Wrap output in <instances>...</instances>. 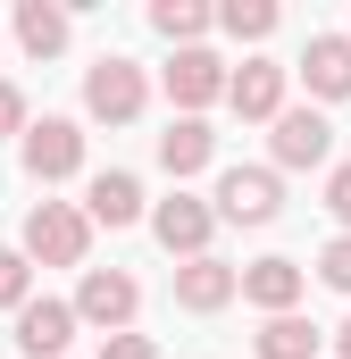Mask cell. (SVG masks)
<instances>
[{
	"instance_id": "1",
	"label": "cell",
	"mask_w": 351,
	"mask_h": 359,
	"mask_svg": "<svg viewBox=\"0 0 351 359\" xmlns=\"http://www.w3.org/2000/svg\"><path fill=\"white\" fill-rule=\"evenodd\" d=\"M84 243H92V217L76 201H42L25 217V259H42V268H84Z\"/></svg>"
},
{
	"instance_id": "2",
	"label": "cell",
	"mask_w": 351,
	"mask_h": 359,
	"mask_svg": "<svg viewBox=\"0 0 351 359\" xmlns=\"http://www.w3.org/2000/svg\"><path fill=\"white\" fill-rule=\"evenodd\" d=\"M143 100H151V84H143V67L134 59H92V76H84V109L100 117V126H134L143 117Z\"/></svg>"
},
{
	"instance_id": "3",
	"label": "cell",
	"mask_w": 351,
	"mask_h": 359,
	"mask_svg": "<svg viewBox=\"0 0 351 359\" xmlns=\"http://www.w3.org/2000/svg\"><path fill=\"white\" fill-rule=\"evenodd\" d=\"M134 309H143V284L126 268H84V284H76V318H84V326L134 334Z\"/></svg>"
},
{
	"instance_id": "4",
	"label": "cell",
	"mask_w": 351,
	"mask_h": 359,
	"mask_svg": "<svg viewBox=\"0 0 351 359\" xmlns=\"http://www.w3.org/2000/svg\"><path fill=\"white\" fill-rule=\"evenodd\" d=\"M151 234H159V251L168 259H209V234H218V201H192V192H176L151 209Z\"/></svg>"
},
{
	"instance_id": "5",
	"label": "cell",
	"mask_w": 351,
	"mask_h": 359,
	"mask_svg": "<svg viewBox=\"0 0 351 359\" xmlns=\"http://www.w3.org/2000/svg\"><path fill=\"white\" fill-rule=\"evenodd\" d=\"M276 209H284L276 168H226L218 176V217L226 226H276Z\"/></svg>"
},
{
	"instance_id": "6",
	"label": "cell",
	"mask_w": 351,
	"mask_h": 359,
	"mask_svg": "<svg viewBox=\"0 0 351 359\" xmlns=\"http://www.w3.org/2000/svg\"><path fill=\"white\" fill-rule=\"evenodd\" d=\"M76 168H84V126H76V117L25 126V176H34V184H67Z\"/></svg>"
},
{
	"instance_id": "7",
	"label": "cell",
	"mask_w": 351,
	"mask_h": 359,
	"mask_svg": "<svg viewBox=\"0 0 351 359\" xmlns=\"http://www.w3.org/2000/svg\"><path fill=\"white\" fill-rule=\"evenodd\" d=\"M226 84H234V76H226L218 50H176L168 59V100L184 109V117H201L209 100H226Z\"/></svg>"
},
{
	"instance_id": "8",
	"label": "cell",
	"mask_w": 351,
	"mask_h": 359,
	"mask_svg": "<svg viewBox=\"0 0 351 359\" xmlns=\"http://www.w3.org/2000/svg\"><path fill=\"white\" fill-rule=\"evenodd\" d=\"M76 301H25L17 309V351L25 359H67V343H76Z\"/></svg>"
},
{
	"instance_id": "9",
	"label": "cell",
	"mask_w": 351,
	"mask_h": 359,
	"mask_svg": "<svg viewBox=\"0 0 351 359\" xmlns=\"http://www.w3.org/2000/svg\"><path fill=\"white\" fill-rule=\"evenodd\" d=\"M267 151H276V168H326L335 126H326L318 109H284V117H276V134H267Z\"/></svg>"
},
{
	"instance_id": "10",
	"label": "cell",
	"mask_w": 351,
	"mask_h": 359,
	"mask_svg": "<svg viewBox=\"0 0 351 359\" xmlns=\"http://www.w3.org/2000/svg\"><path fill=\"white\" fill-rule=\"evenodd\" d=\"M284 76H293V67H276V59H243V67H234V84H226L234 117L276 126V117H284Z\"/></svg>"
},
{
	"instance_id": "11",
	"label": "cell",
	"mask_w": 351,
	"mask_h": 359,
	"mask_svg": "<svg viewBox=\"0 0 351 359\" xmlns=\"http://www.w3.org/2000/svg\"><path fill=\"white\" fill-rule=\"evenodd\" d=\"M234 292H243V268H226V259H184L176 268V309H192V318H218Z\"/></svg>"
},
{
	"instance_id": "12",
	"label": "cell",
	"mask_w": 351,
	"mask_h": 359,
	"mask_svg": "<svg viewBox=\"0 0 351 359\" xmlns=\"http://www.w3.org/2000/svg\"><path fill=\"white\" fill-rule=\"evenodd\" d=\"M301 259H251L243 268V301L251 309H267V318H293V301H301Z\"/></svg>"
},
{
	"instance_id": "13",
	"label": "cell",
	"mask_w": 351,
	"mask_h": 359,
	"mask_svg": "<svg viewBox=\"0 0 351 359\" xmlns=\"http://www.w3.org/2000/svg\"><path fill=\"white\" fill-rule=\"evenodd\" d=\"M301 84L318 100H351V34H310L301 50Z\"/></svg>"
},
{
	"instance_id": "14",
	"label": "cell",
	"mask_w": 351,
	"mask_h": 359,
	"mask_svg": "<svg viewBox=\"0 0 351 359\" xmlns=\"http://www.w3.org/2000/svg\"><path fill=\"white\" fill-rule=\"evenodd\" d=\"M209 159H218V134H209V117H176L168 134H159V168H168L176 184H184V176H201Z\"/></svg>"
},
{
	"instance_id": "15",
	"label": "cell",
	"mask_w": 351,
	"mask_h": 359,
	"mask_svg": "<svg viewBox=\"0 0 351 359\" xmlns=\"http://www.w3.org/2000/svg\"><path fill=\"white\" fill-rule=\"evenodd\" d=\"M84 217H92V226H134V217H143V184L126 176V168L92 176V192H84Z\"/></svg>"
},
{
	"instance_id": "16",
	"label": "cell",
	"mask_w": 351,
	"mask_h": 359,
	"mask_svg": "<svg viewBox=\"0 0 351 359\" xmlns=\"http://www.w3.org/2000/svg\"><path fill=\"white\" fill-rule=\"evenodd\" d=\"M17 42H25V59H59V50H67V8L17 0Z\"/></svg>"
},
{
	"instance_id": "17",
	"label": "cell",
	"mask_w": 351,
	"mask_h": 359,
	"mask_svg": "<svg viewBox=\"0 0 351 359\" xmlns=\"http://www.w3.org/2000/svg\"><path fill=\"white\" fill-rule=\"evenodd\" d=\"M151 34H168L176 50H201V34H209V8H201V0H151Z\"/></svg>"
},
{
	"instance_id": "18",
	"label": "cell",
	"mask_w": 351,
	"mask_h": 359,
	"mask_svg": "<svg viewBox=\"0 0 351 359\" xmlns=\"http://www.w3.org/2000/svg\"><path fill=\"white\" fill-rule=\"evenodd\" d=\"M260 359H318V326L293 309V318H267L260 326Z\"/></svg>"
},
{
	"instance_id": "19",
	"label": "cell",
	"mask_w": 351,
	"mask_h": 359,
	"mask_svg": "<svg viewBox=\"0 0 351 359\" xmlns=\"http://www.w3.org/2000/svg\"><path fill=\"white\" fill-rule=\"evenodd\" d=\"M218 25H226L234 42H267V34H276V0H226Z\"/></svg>"
},
{
	"instance_id": "20",
	"label": "cell",
	"mask_w": 351,
	"mask_h": 359,
	"mask_svg": "<svg viewBox=\"0 0 351 359\" xmlns=\"http://www.w3.org/2000/svg\"><path fill=\"white\" fill-rule=\"evenodd\" d=\"M25 301H34V259L0 251V309H25Z\"/></svg>"
},
{
	"instance_id": "21",
	"label": "cell",
	"mask_w": 351,
	"mask_h": 359,
	"mask_svg": "<svg viewBox=\"0 0 351 359\" xmlns=\"http://www.w3.org/2000/svg\"><path fill=\"white\" fill-rule=\"evenodd\" d=\"M318 276H326L335 292H351V234H335V243L318 251Z\"/></svg>"
},
{
	"instance_id": "22",
	"label": "cell",
	"mask_w": 351,
	"mask_h": 359,
	"mask_svg": "<svg viewBox=\"0 0 351 359\" xmlns=\"http://www.w3.org/2000/svg\"><path fill=\"white\" fill-rule=\"evenodd\" d=\"M100 359H159V343H151V334H109Z\"/></svg>"
},
{
	"instance_id": "23",
	"label": "cell",
	"mask_w": 351,
	"mask_h": 359,
	"mask_svg": "<svg viewBox=\"0 0 351 359\" xmlns=\"http://www.w3.org/2000/svg\"><path fill=\"white\" fill-rule=\"evenodd\" d=\"M326 209H335V226L351 234V168H335V176H326Z\"/></svg>"
},
{
	"instance_id": "24",
	"label": "cell",
	"mask_w": 351,
	"mask_h": 359,
	"mask_svg": "<svg viewBox=\"0 0 351 359\" xmlns=\"http://www.w3.org/2000/svg\"><path fill=\"white\" fill-rule=\"evenodd\" d=\"M0 134H25V92L0 84Z\"/></svg>"
},
{
	"instance_id": "25",
	"label": "cell",
	"mask_w": 351,
	"mask_h": 359,
	"mask_svg": "<svg viewBox=\"0 0 351 359\" xmlns=\"http://www.w3.org/2000/svg\"><path fill=\"white\" fill-rule=\"evenodd\" d=\"M335 351H343V359H351V318H343V326H335Z\"/></svg>"
}]
</instances>
